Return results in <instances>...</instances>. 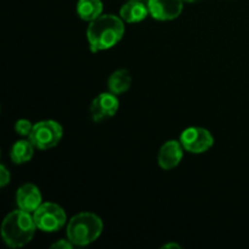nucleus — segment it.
Listing matches in <instances>:
<instances>
[{"mask_svg":"<svg viewBox=\"0 0 249 249\" xmlns=\"http://www.w3.org/2000/svg\"><path fill=\"white\" fill-rule=\"evenodd\" d=\"M33 125L34 124H32V122L28 121V119H18L15 124V131L21 136H29V134L32 133V129H33Z\"/></svg>","mask_w":249,"mask_h":249,"instance_id":"nucleus-15","label":"nucleus"},{"mask_svg":"<svg viewBox=\"0 0 249 249\" xmlns=\"http://www.w3.org/2000/svg\"><path fill=\"white\" fill-rule=\"evenodd\" d=\"M125 32L124 21L116 15H101L94 21L89 22L87 38L91 51L108 50L122 40Z\"/></svg>","mask_w":249,"mask_h":249,"instance_id":"nucleus-1","label":"nucleus"},{"mask_svg":"<svg viewBox=\"0 0 249 249\" xmlns=\"http://www.w3.org/2000/svg\"><path fill=\"white\" fill-rule=\"evenodd\" d=\"M43 203L41 192L34 184H24L17 190L16 204L18 209L33 214Z\"/></svg>","mask_w":249,"mask_h":249,"instance_id":"nucleus-10","label":"nucleus"},{"mask_svg":"<svg viewBox=\"0 0 249 249\" xmlns=\"http://www.w3.org/2000/svg\"><path fill=\"white\" fill-rule=\"evenodd\" d=\"M107 87H108L109 91L117 96L126 92L131 87L130 72L124 68L114 71L107 80Z\"/></svg>","mask_w":249,"mask_h":249,"instance_id":"nucleus-12","label":"nucleus"},{"mask_svg":"<svg viewBox=\"0 0 249 249\" xmlns=\"http://www.w3.org/2000/svg\"><path fill=\"white\" fill-rule=\"evenodd\" d=\"M163 249H170V248H178V249H180L181 248V246L180 245H178V243H167V245H164L162 247Z\"/></svg>","mask_w":249,"mask_h":249,"instance_id":"nucleus-18","label":"nucleus"},{"mask_svg":"<svg viewBox=\"0 0 249 249\" xmlns=\"http://www.w3.org/2000/svg\"><path fill=\"white\" fill-rule=\"evenodd\" d=\"M150 15L147 5L140 0H129L121 7L119 17L126 23H139Z\"/></svg>","mask_w":249,"mask_h":249,"instance_id":"nucleus-11","label":"nucleus"},{"mask_svg":"<svg viewBox=\"0 0 249 249\" xmlns=\"http://www.w3.org/2000/svg\"><path fill=\"white\" fill-rule=\"evenodd\" d=\"M147 7L157 21H173L181 15L184 0H147Z\"/></svg>","mask_w":249,"mask_h":249,"instance_id":"nucleus-8","label":"nucleus"},{"mask_svg":"<svg viewBox=\"0 0 249 249\" xmlns=\"http://www.w3.org/2000/svg\"><path fill=\"white\" fill-rule=\"evenodd\" d=\"M140 1H142V0H140Z\"/></svg>","mask_w":249,"mask_h":249,"instance_id":"nucleus-20","label":"nucleus"},{"mask_svg":"<svg viewBox=\"0 0 249 249\" xmlns=\"http://www.w3.org/2000/svg\"><path fill=\"white\" fill-rule=\"evenodd\" d=\"M180 142L185 151L194 155H201L211 150L214 145V138L211 131L199 126H190L180 135Z\"/></svg>","mask_w":249,"mask_h":249,"instance_id":"nucleus-6","label":"nucleus"},{"mask_svg":"<svg viewBox=\"0 0 249 249\" xmlns=\"http://www.w3.org/2000/svg\"><path fill=\"white\" fill-rule=\"evenodd\" d=\"M36 230L33 214L17 209L5 216L1 224V237L10 248H21L31 242Z\"/></svg>","mask_w":249,"mask_h":249,"instance_id":"nucleus-2","label":"nucleus"},{"mask_svg":"<svg viewBox=\"0 0 249 249\" xmlns=\"http://www.w3.org/2000/svg\"><path fill=\"white\" fill-rule=\"evenodd\" d=\"M184 147L177 140H169L162 145L158 152V164L162 169L172 170L180 164L184 157Z\"/></svg>","mask_w":249,"mask_h":249,"instance_id":"nucleus-9","label":"nucleus"},{"mask_svg":"<svg viewBox=\"0 0 249 249\" xmlns=\"http://www.w3.org/2000/svg\"><path fill=\"white\" fill-rule=\"evenodd\" d=\"M10 179H11V175H10V172L6 169L4 164L0 165V186L5 187L10 182Z\"/></svg>","mask_w":249,"mask_h":249,"instance_id":"nucleus-16","label":"nucleus"},{"mask_svg":"<svg viewBox=\"0 0 249 249\" xmlns=\"http://www.w3.org/2000/svg\"><path fill=\"white\" fill-rule=\"evenodd\" d=\"M38 230L43 232H57L67 223V215L63 208L53 202H45L33 213Z\"/></svg>","mask_w":249,"mask_h":249,"instance_id":"nucleus-5","label":"nucleus"},{"mask_svg":"<svg viewBox=\"0 0 249 249\" xmlns=\"http://www.w3.org/2000/svg\"><path fill=\"white\" fill-rule=\"evenodd\" d=\"M119 101L117 95L109 92H102L92 100L90 105V114L95 123H101L106 119L112 118L118 112Z\"/></svg>","mask_w":249,"mask_h":249,"instance_id":"nucleus-7","label":"nucleus"},{"mask_svg":"<svg viewBox=\"0 0 249 249\" xmlns=\"http://www.w3.org/2000/svg\"><path fill=\"white\" fill-rule=\"evenodd\" d=\"M34 145L28 140H18L11 146L10 158L15 164H24L33 158Z\"/></svg>","mask_w":249,"mask_h":249,"instance_id":"nucleus-14","label":"nucleus"},{"mask_svg":"<svg viewBox=\"0 0 249 249\" xmlns=\"http://www.w3.org/2000/svg\"><path fill=\"white\" fill-rule=\"evenodd\" d=\"M50 247L53 249H72L73 247H75V246L67 238V240H60L57 241V242L53 243Z\"/></svg>","mask_w":249,"mask_h":249,"instance_id":"nucleus-17","label":"nucleus"},{"mask_svg":"<svg viewBox=\"0 0 249 249\" xmlns=\"http://www.w3.org/2000/svg\"><path fill=\"white\" fill-rule=\"evenodd\" d=\"M195 1H198V0H184V2H195Z\"/></svg>","mask_w":249,"mask_h":249,"instance_id":"nucleus-19","label":"nucleus"},{"mask_svg":"<svg viewBox=\"0 0 249 249\" xmlns=\"http://www.w3.org/2000/svg\"><path fill=\"white\" fill-rule=\"evenodd\" d=\"M62 136V125L53 119H45V121H40L34 124L28 139L33 143L34 147L45 151L57 146Z\"/></svg>","mask_w":249,"mask_h":249,"instance_id":"nucleus-4","label":"nucleus"},{"mask_svg":"<svg viewBox=\"0 0 249 249\" xmlns=\"http://www.w3.org/2000/svg\"><path fill=\"white\" fill-rule=\"evenodd\" d=\"M102 11H104V4L101 0H78L77 14L83 21H94L101 16Z\"/></svg>","mask_w":249,"mask_h":249,"instance_id":"nucleus-13","label":"nucleus"},{"mask_svg":"<svg viewBox=\"0 0 249 249\" xmlns=\"http://www.w3.org/2000/svg\"><path fill=\"white\" fill-rule=\"evenodd\" d=\"M104 224L100 216L90 212L75 214L66 228L67 238L77 247H84L95 242L101 236Z\"/></svg>","mask_w":249,"mask_h":249,"instance_id":"nucleus-3","label":"nucleus"}]
</instances>
